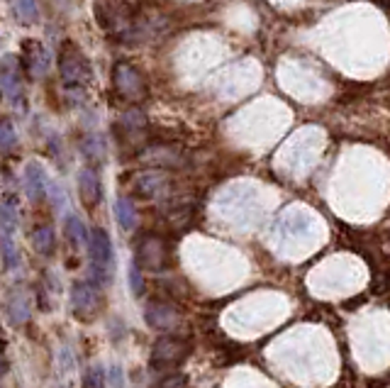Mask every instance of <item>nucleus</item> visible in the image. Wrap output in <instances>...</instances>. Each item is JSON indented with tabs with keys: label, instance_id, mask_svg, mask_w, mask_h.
Listing matches in <instances>:
<instances>
[{
	"label": "nucleus",
	"instance_id": "13",
	"mask_svg": "<svg viewBox=\"0 0 390 388\" xmlns=\"http://www.w3.org/2000/svg\"><path fill=\"white\" fill-rule=\"evenodd\" d=\"M134 195L139 198H154L164 186V176L159 171H142L134 176Z\"/></svg>",
	"mask_w": 390,
	"mask_h": 388
},
{
	"label": "nucleus",
	"instance_id": "3",
	"mask_svg": "<svg viewBox=\"0 0 390 388\" xmlns=\"http://www.w3.org/2000/svg\"><path fill=\"white\" fill-rule=\"evenodd\" d=\"M191 345L176 334H161L151 347V367L159 371H173L188 359Z\"/></svg>",
	"mask_w": 390,
	"mask_h": 388
},
{
	"label": "nucleus",
	"instance_id": "23",
	"mask_svg": "<svg viewBox=\"0 0 390 388\" xmlns=\"http://www.w3.org/2000/svg\"><path fill=\"white\" fill-rule=\"evenodd\" d=\"M154 388H186V378H183L181 374H171V376L161 378Z\"/></svg>",
	"mask_w": 390,
	"mask_h": 388
},
{
	"label": "nucleus",
	"instance_id": "7",
	"mask_svg": "<svg viewBox=\"0 0 390 388\" xmlns=\"http://www.w3.org/2000/svg\"><path fill=\"white\" fill-rule=\"evenodd\" d=\"M98 305H100V296L96 291V283L88 281H74L71 286V310L78 320H91L96 318Z\"/></svg>",
	"mask_w": 390,
	"mask_h": 388
},
{
	"label": "nucleus",
	"instance_id": "19",
	"mask_svg": "<svg viewBox=\"0 0 390 388\" xmlns=\"http://www.w3.org/2000/svg\"><path fill=\"white\" fill-rule=\"evenodd\" d=\"M83 388H107L105 383V371H102V367H91L86 369V374H83Z\"/></svg>",
	"mask_w": 390,
	"mask_h": 388
},
{
	"label": "nucleus",
	"instance_id": "4",
	"mask_svg": "<svg viewBox=\"0 0 390 388\" xmlns=\"http://www.w3.org/2000/svg\"><path fill=\"white\" fill-rule=\"evenodd\" d=\"M113 88L122 100L127 103H142L149 96V88H147V78L142 76V71L137 66L127 64V61H120L113 69Z\"/></svg>",
	"mask_w": 390,
	"mask_h": 388
},
{
	"label": "nucleus",
	"instance_id": "8",
	"mask_svg": "<svg viewBox=\"0 0 390 388\" xmlns=\"http://www.w3.org/2000/svg\"><path fill=\"white\" fill-rule=\"evenodd\" d=\"M0 93L12 103H20L25 98L20 59H15V56H6L0 61Z\"/></svg>",
	"mask_w": 390,
	"mask_h": 388
},
{
	"label": "nucleus",
	"instance_id": "10",
	"mask_svg": "<svg viewBox=\"0 0 390 388\" xmlns=\"http://www.w3.org/2000/svg\"><path fill=\"white\" fill-rule=\"evenodd\" d=\"M78 195L80 203L86 205L88 211L98 208V203L102 200V184L96 169H83L78 173Z\"/></svg>",
	"mask_w": 390,
	"mask_h": 388
},
{
	"label": "nucleus",
	"instance_id": "24",
	"mask_svg": "<svg viewBox=\"0 0 390 388\" xmlns=\"http://www.w3.org/2000/svg\"><path fill=\"white\" fill-rule=\"evenodd\" d=\"M110 376H115V388H122V371H120V367H113Z\"/></svg>",
	"mask_w": 390,
	"mask_h": 388
},
{
	"label": "nucleus",
	"instance_id": "14",
	"mask_svg": "<svg viewBox=\"0 0 390 388\" xmlns=\"http://www.w3.org/2000/svg\"><path fill=\"white\" fill-rule=\"evenodd\" d=\"M0 230L6 237H12L17 230V200L6 198L0 203Z\"/></svg>",
	"mask_w": 390,
	"mask_h": 388
},
{
	"label": "nucleus",
	"instance_id": "18",
	"mask_svg": "<svg viewBox=\"0 0 390 388\" xmlns=\"http://www.w3.org/2000/svg\"><path fill=\"white\" fill-rule=\"evenodd\" d=\"M17 144V135L12 129L10 120L0 118V151H12Z\"/></svg>",
	"mask_w": 390,
	"mask_h": 388
},
{
	"label": "nucleus",
	"instance_id": "5",
	"mask_svg": "<svg viewBox=\"0 0 390 388\" xmlns=\"http://www.w3.org/2000/svg\"><path fill=\"white\" fill-rule=\"evenodd\" d=\"M134 264L144 271H166L171 264V247L161 235H144L137 242V259Z\"/></svg>",
	"mask_w": 390,
	"mask_h": 388
},
{
	"label": "nucleus",
	"instance_id": "1",
	"mask_svg": "<svg viewBox=\"0 0 390 388\" xmlns=\"http://www.w3.org/2000/svg\"><path fill=\"white\" fill-rule=\"evenodd\" d=\"M96 20L107 37L120 44H142L154 37V28H161L159 17L147 12L139 0H98L93 6Z\"/></svg>",
	"mask_w": 390,
	"mask_h": 388
},
{
	"label": "nucleus",
	"instance_id": "11",
	"mask_svg": "<svg viewBox=\"0 0 390 388\" xmlns=\"http://www.w3.org/2000/svg\"><path fill=\"white\" fill-rule=\"evenodd\" d=\"M22 61H25V66L30 69L32 76H42L47 74L49 69L47 49L39 42H34V39H25V42H22Z\"/></svg>",
	"mask_w": 390,
	"mask_h": 388
},
{
	"label": "nucleus",
	"instance_id": "6",
	"mask_svg": "<svg viewBox=\"0 0 390 388\" xmlns=\"http://www.w3.org/2000/svg\"><path fill=\"white\" fill-rule=\"evenodd\" d=\"M88 254H91V266H93V279L98 283H105L110 279V269H113V242L102 227H93L88 232Z\"/></svg>",
	"mask_w": 390,
	"mask_h": 388
},
{
	"label": "nucleus",
	"instance_id": "25",
	"mask_svg": "<svg viewBox=\"0 0 390 388\" xmlns=\"http://www.w3.org/2000/svg\"><path fill=\"white\" fill-rule=\"evenodd\" d=\"M0 98H3V93H0Z\"/></svg>",
	"mask_w": 390,
	"mask_h": 388
},
{
	"label": "nucleus",
	"instance_id": "15",
	"mask_svg": "<svg viewBox=\"0 0 390 388\" xmlns=\"http://www.w3.org/2000/svg\"><path fill=\"white\" fill-rule=\"evenodd\" d=\"M32 247L37 249L42 257H52L54 249H56V237H54V230L47 225L37 227V230L32 232Z\"/></svg>",
	"mask_w": 390,
	"mask_h": 388
},
{
	"label": "nucleus",
	"instance_id": "16",
	"mask_svg": "<svg viewBox=\"0 0 390 388\" xmlns=\"http://www.w3.org/2000/svg\"><path fill=\"white\" fill-rule=\"evenodd\" d=\"M115 215H118V222L122 230H134L137 227V211L129 198H120L115 203Z\"/></svg>",
	"mask_w": 390,
	"mask_h": 388
},
{
	"label": "nucleus",
	"instance_id": "12",
	"mask_svg": "<svg viewBox=\"0 0 390 388\" xmlns=\"http://www.w3.org/2000/svg\"><path fill=\"white\" fill-rule=\"evenodd\" d=\"M25 188H27L30 200H34V203H39V200L44 198V193H47V173H44V169L39 166V164H34V162L27 164Z\"/></svg>",
	"mask_w": 390,
	"mask_h": 388
},
{
	"label": "nucleus",
	"instance_id": "22",
	"mask_svg": "<svg viewBox=\"0 0 390 388\" xmlns=\"http://www.w3.org/2000/svg\"><path fill=\"white\" fill-rule=\"evenodd\" d=\"M17 10L25 20H37V3L34 0H17Z\"/></svg>",
	"mask_w": 390,
	"mask_h": 388
},
{
	"label": "nucleus",
	"instance_id": "17",
	"mask_svg": "<svg viewBox=\"0 0 390 388\" xmlns=\"http://www.w3.org/2000/svg\"><path fill=\"white\" fill-rule=\"evenodd\" d=\"M64 230H66V237H69V242L74 244V247H80V244H83V242L88 239L86 227H83V222H80L76 215H66Z\"/></svg>",
	"mask_w": 390,
	"mask_h": 388
},
{
	"label": "nucleus",
	"instance_id": "20",
	"mask_svg": "<svg viewBox=\"0 0 390 388\" xmlns=\"http://www.w3.org/2000/svg\"><path fill=\"white\" fill-rule=\"evenodd\" d=\"M127 279H129V291H132V296L139 298L144 293V276H142V269H139L137 264H129Z\"/></svg>",
	"mask_w": 390,
	"mask_h": 388
},
{
	"label": "nucleus",
	"instance_id": "2",
	"mask_svg": "<svg viewBox=\"0 0 390 388\" xmlns=\"http://www.w3.org/2000/svg\"><path fill=\"white\" fill-rule=\"evenodd\" d=\"M56 69H59L64 83H69L74 88H86L96 81V71L91 66V59L71 39L61 42L59 52H56Z\"/></svg>",
	"mask_w": 390,
	"mask_h": 388
},
{
	"label": "nucleus",
	"instance_id": "9",
	"mask_svg": "<svg viewBox=\"0 0 390 388\" xmlns=\"http://www.w3.org/2000/svg\"><path fill=\"white\" fill-rule=\"evenodd\" d=\"M144 323L154 330L171 332V330H176L181 325V313H178L176 305H171V303L154 301L144 308Z\"/></svg>",
	"mask_w": 390,
	"mask_h": 388
},
{
	"label": "nucleus",
	"instance_id": "21",
	"mask_svg": "<svg viewBox=\"0 0 390 388\" xmlns=\"http://www.w3.org/2000/svg\"><path fill=\"white\" fill-rule=\"evenodd\" d=\"M3 259H6V266L8 269H15L17 266V252H15V247H12V237H6L3 235Z\"/></svg>",
	"mask_w": 390,
	"mask_h": 388
}]
</instances>
